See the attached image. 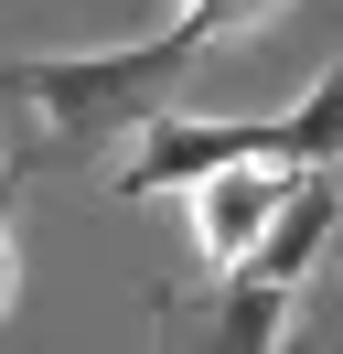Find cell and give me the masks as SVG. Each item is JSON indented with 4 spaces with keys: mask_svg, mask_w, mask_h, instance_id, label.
<instances>
[{
    "mask_svg": "<svg viewBox=\"0 0 343 354\" xmlns=\"http://www.w3.org/2000/svg\"><path fill=\"white\" fill-rule=\"evenodd\" d=\"M193 54L204 44L183 22L140 32V44H97V54H11L0 65V97L33 108L54 151H107V140H129L140 118L172 108V86L193 75Z\"/></svg>",
    "mask_w": 343,
    "mask_h": 354,
    "instance_id": "1",
    "label": "cell"
},
{
    "mask_svg": "<svg viewBox=\"0 0 343 354\" xmlns=\"http://www.w3.org/2000/svg\"><path fill=\"white\" fill-rule=\"evenodd\" d=\"M236 161H268V118H183V108H161V118H140V129H129L118 194H129V204L193 194L204 172H236Z\"/></svg>",
    "mask_w": 343,
    "mask_h": 354,
    "instance_id": "2",
    "label": "cell"
},
{
    "mask_svg": "<svg viewBox=\"0 0 343 354\" xmlns=\"http://www.w3.org/2000/svg\"><path fill=\"white\" fill-rule=\"evenodd\" d=\"M279 194H290L279 161H236V172H204V183H193V247L214 258V279L247 268V247H257V225L279 215Z\"/></svg>",
    "mask_w": 343,
    "mask_h": 354,
    "instance_id": "3",
    "label": "cell"
},
{
    "mask_svg": "<svg viewBox=\"0 0 343 354\" xmlns=\"http://www.w3.org/2000/svg\"><path fill=\"white\" fill-rule=\"evenodd\" d=\"M322 247H333V172H290L279 215L257 225V247H247V279H268V290H300Z\"/></svg>",
    "mask_w": 343,
    "mask_h": 354,
    "instance_id": "4",
    "label": "cell"
},
{
    "mask_svg": "<svg viewBox=\"0 0 343 354\" xmlns=\"http://www.w3.org/2000/svg\"><path fill=\"white\" fill-rule=\"evenodd\" d=\"M268 161L279 172H343V54L300 86L290 118H268Z\"/></svg>",
    "mask_w": 343,
    "mask_h": 354,
    "instance_id": "5",
    "label": "cell"
},
{
    "mask_svg": "<svg viewBox=\"0 0 343 354\" xmlns=\"http://www.w3.org/2000/svg\"><path fill=\"white\" fill-rule=\"evenodd\" d=\"M279 322H290V290L268 279H214V322H204V354H279Z\"/></svg>",
    "mask_w": 343,
    "mask_h": 354,
    "instance_id": "6",
    "label": "cell"
},
{
    "mask_svg": "<svg viewBox=\"0 0 343 354\" xmlns=\"http://www.w3.org/2000/svg\"><path fill=\"white\" fill-rule=\"evenodd\" d=\"M11 215H21V161H0V311H11V279H21V236H11Z\"/></svg>",
    "mask_w": 343,
    "mask_h": 354,
    "instance_id": "7",
    "label": "cell"
},
{
    "mask_svg": "<svg viewBox=\"0 0 343 354\" xmlns=\"http://www.w3.org/2000/svg\"><path fill=\"white\" fill-rule=\"evenodd\" d=\"M279 11H290V0H225V22H214V32H257V22H279Z\"/></svg>",
    "mask_w": 343,
    "mask_h": 354,
    "instance_id": "8",
    "label": "cell"
}]
</instances>
